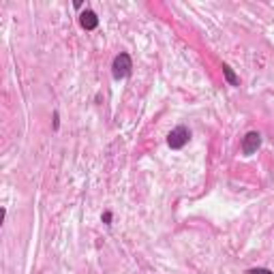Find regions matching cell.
<instances>
[{"mask_svg": "<svg viewBox=\"0 0 274 274\" xmlns=\"http://www.w3.org/2000/svg\"><path fill=\"white\" fill-rule=\"evenodd\" d=\"M189 139H191V131L184 125H180L167 135V146L171 150H180V148H184L186 144H189Z\"/></svg>", "mask_w": 274, "mask_h": 274, "instance_id": "obj_2", "label": "cell"}, {"mask_svg": "<svg viewBox=\"0 0 274 274\" xmlns=\"http://www.w3.org/2000/svg\"><path fill=\"white\" fill-rule=\"evenodd\" d=\"M246 274H272V272L268 270V268H251Z\"/></svg>", "mask_w": 274, "mask_h": 274, "instance_id": "obj_6", "label": "cell"}, {"mask_svg": "<svg viewBox=\"0 0 274 274\" xmlns=\"http://www.w3.org/2000/svg\"><path fill=\"white\" fill-rule=\"evenodd\" d=\"M58 127H60V118H58V111H56L54 114V128H58Z\"/></svg>", "mask_w": 274, "mask_h": 274, "instance_id": "obj_8", "label": "cell"}, {"mask_svg": "<svg viewBox=\"0 0 274 274\" xmlns=\"http://www.w3.org/2000/svg\"><path fill=\"white\" fill-rule=\"evenodd\" d=\"M223 75H225V79H227V82L232 84V86H240V79L236 77V73L227 67V64H223Z\"/></svg>", "mask_w": 274, "mask_h": 274, "instance_id": "obj_5", "label": "cell"}, {"mask_svg": "<svg viewBox=\"0 0 274 274\" xmlns=\"http://www.w3.org/2000/svg\"><path fill=\"white\" fill-rule=\"evenodd\" d=\"M259 146H261V135H259V133H257V131L246 133L244 139H242V152H244V157H251V154H255Z\"/></svg>", "mask_w": 274, "mask_h": 274, "instance_id": "obj_3", "label": "cell"}, {"mask_svg": "<svg viewBox=\"0 0 274 274\" xmlns=\"http://www.w3.org/2000/svg\"><path fill=\"white\" fill-rule=\"evenodd\" d=\"M101 221H103L105 225H111V212L107 210V212H103V217H101Z\"/></svg>", "mask_w": 274, "mask_h": 274, "instance_id": "obj_7", "label": "cell"}, {"mask_svg": "<svg viewBox=\"0 0 274 274\" xmlns=\"http://www.w3.org/2000/svg\"><path fill=\"white\" fill-rule=\"evenodd\" d=\"M79 24H82V28H84V30H94L96 26H99V18H96L94 11L86 9L84 13L79 15Z\"/></svg>", "mask_w": 274, "mask_h": 274, "instance_id": "obj_4", "label": "cell"}, {"mask_svg": "<svg viewBox=\"0 0 274 274\" xmlns=\"http://www.w3.org/2000/svg\"><path fill=\"white\" fill-rule=\"evenodd\" d=\"M131 69H133V62H131V56H128L127 52H120L114 58V62H111V75H114V79L128 77V75H131Z\"/></svg>", "mask_w": 274, "mask_h": 274, "instance_id": "obj_1", "label": "cell"}]
</instances>
